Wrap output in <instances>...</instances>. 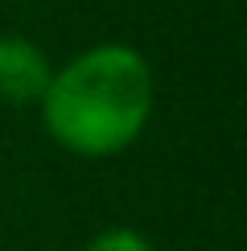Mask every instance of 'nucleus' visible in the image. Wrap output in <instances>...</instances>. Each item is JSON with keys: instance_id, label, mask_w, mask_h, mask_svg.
<instances>
[{"instance_id": "obj_3", "label": "nucleus", "mask_w": 247, "mask_h": 251, "mask_svg": "<svg viewBox=\"0 0 247 251\" xmlns=\"http://www.w3.org/2000/svg\"><path fill=\"white\" fill-rule=\"evenodd\" d=\"M82 251H157V247L136 226H107V231H99Z\"/></svg>"}, {"instance_id": "obj_1", "label": "nucleus", "mask_w": 247, "mask_h": 251, "mask_svg": "<svg viewBox=\"0 0 247 251\" xmlns=\"http://www.w3.org/2000/svg\"><path fill=\"white\" fill-rule=\"evenodd\" d=\"M157 107L148 58L124 41H99L49 75L41 95V128L70 156L103 161L140 140Z\"/></svg>"}, {"instance_id": "obj_2", "label": "nucleus", "mask_w": 247, "mask_h": 251, "mask_svg": "<svg viewBox=\"0 0 247 251\" xmlns=\"http://www.w3.org/2000/svg\"><path fill=\"white\" fill-rule=\"evenodd\" d=\"M49 75L54 66L37 41L0 33V103L4 107H37L49 87Z\"/></svg>"}]
</instances>
